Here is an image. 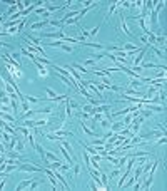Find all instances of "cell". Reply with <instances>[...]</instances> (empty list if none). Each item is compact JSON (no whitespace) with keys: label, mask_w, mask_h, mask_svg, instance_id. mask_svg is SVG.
I'll use <instances>...</instances> for the list:
<instances>
[{"label":"cell","mask_w":167,"mask_h":191,"mask_svg":"<svg viewBox=\"0 0 167 191\" xmlns=\"http://www.w3.org/2000/svg\"><path fill=\"white\" fill-rule=\"evenodd\" d=\"M80 127H82V131L87 134L89 137H94V136H95V133H94V131L87 126V123H85V121H82V119H80Z\"/></svg>","instance_id":"cell-8"},{"label":"cell","mask_w":167,"mask_h":191,"mask_svg":"<svg viewBox=\"0 0 167 191\" xmlns=\"http://www.w3.org/2000/svg\"><path fill=\"white\" fill-rule=\"evenodd\" d=\"M5 84H7V82H5V81L2 79V76H0V89H5Z\"/></svg>","instance_id":"cell-48"},{"label":"cell","mask_w":167,"mask_h":191,"mask_svg":"<svg viewBox=\"0 0 167 191\" xmlns=\"http://www.w3.org/2000/svg\"><path fill=\"white\" fill-rule=\"evenodd\" d=\"M49 124V121L45 119V117H40V119H37L35 121V127H40V126H47Z\"/></svg>","instance_id":"cell-28"},{"label":"cell","mask_w":167,"mask_h":191,"mask_svg":"<svg viewBox=\"0 0 167 191\" xmlns=\"http://www.w3.org/2000/svg\"><path fill=\"white\" fill-rule=\"evenodd\" d=\"M140 86H142L140 81H137V79H130V87H132V89H137V87H140Z\"/></svg>","instance_id":"cell-31"},{"label":"cell","mask_w":167,"mask_h":191,"mask_svg":"<svg viewBox=\"0 0 167 191\" xmlns=\"http://www.w3.org/2000/svg\"><path fill=\"white\" fill-rule=\"evenodd\" d=\"M70 169V164H60V168H59V171L62 173H67Z\"/></svg>","instance_id":"cell-42"},{"label":"cell","mask_w":167,"mask_h":191,"mask_svg":"<svg viewBox=\"0 0 167 191\" xmlns=\"http://www.w3.org/2000/svg\"><path fill=\"white\" fill-rule=\"evenodd\" d=\"M25 101L32 102V104H37V102H44L45 99H39V97H34V96H25Z\"/></svg>","instance_id":"cell-21"},{"label":"cell","mask_w":167,"mask_h":191,"mask_svg":"<svg viewBox=\"0 0 167 191\" xmlns=\"http://www.w3.org/2000/svg\"><path fill=\"white\" fill-rule=\"evenodd\" d=\"M80 111H84V112H87V114H90V116L95 114V111H94V106H90V104L82 106V107H80Z\"/></svg>","instance_id":"cell-19"},{"label":"cell","mask_w":167,"mask_h":191,"mask_svg":"<svg viewBox=\"0 0 167 191\" xmlns=\"http://www.w3.org/2000/svg\"><path fill=\"white\" fill-rule=\"evenodd\" d=\"M45 92H47V96H49V99H54V97H55V92H54V91H52V89H49V87H47V89H45Z\"/></svg>","instance_id":"cell-43"},{"label":"cell","mask_w":167,"mask_h":191,"mask_svg":"<svg viewBox=\"0 0 167 191\" xmlns=\"http://www.w3.org/2000/svg\"><path fill=\"white\" fill-rule=\"evenodd\" d=\"M40 37L44 39H52V40H62L64 42V32L62 30H55V32H44V34H40Z\"/></svg>","instance_id":"cell-2"},{"label":"cell","mask_w":167,"mask_h":191,"mask_svg":"<svg viewBox=\"0 0 167 191\" xmlns=\"http://www.w3.org/2000/svg\"><path fill=\"white\" fill-rule=\"evenodd\" d=\"M124 94L134 96V97H139V96H142V94H140V92L137 91V89H132V87H129V89H124Z\"/></svg>","instance_id":"cell-18"},{"label":"cell","mask_w":167,"mask_h":191,"mask_svg":"<svg viewBox=\"0 0 167 191\" xmlns=\"http://www.w3.org/2000/svg\"><path fill=\"white\" fill-rule=\"evenodd\" d=\"M23 148H25V146H23V143H22V139H19V141H17V144H15V151L23 153Z\"/></svg>","instance_id":"cell-33"},{"label":"cell","mask_w":167,"mask_h":191,"mask_svg":"<svg viewBox=\"0 0 167 191\" xmlns=\"http://www.w3.org/2000/svg\"><path fill=\"white\" fill-rule=\"evenodd\" d=\"M156 44H160L162 50L166 52V37H164V35H157V37H156Z\"/></svg>","instance_id":"cell-22"},{"label":"cell","mask_w":167,"mask_h":191,"mask_svg":"<svg viewBox=\"0 0 167 191\" xmlns=\"http://www.w3.org/2000/svg\"><path fill=\"white\" fill-rule=\"evenodd\" d=\"M140 40H142L144 44H147V45H149V42H147V37H146V35H140Z\"/></svg>","instance_id":"cell-50"},{"label":"cell","mask_w":167,"mask_h":191,"mask_svg":"<svg viewBox=\"0 0 167 191\" xmlns=\"http://www.w3.org/2000/svg\"><path fill=\"white\" fill-rule=\"evenodd\" d=\"M67 99V94H62V96H55L52 101H55V102H62V101H65Z\"/></svg>","instance_id":"cell-36"},{"label":"cell","mask_w":167,"mask_h":191,"mask_svg":"<svg viewBox=\"0 0 167 191\" xmlns=\"http://www.w3.org/2000/svg\"><path fill=\"white\" fill-rule=\"evenodd\" d=\"M122 127H125V124H124V123H120V121H112V124H110V131L117 133V131H120Z\"/></svg>","instance_id":"cell-12"},{"label":"cell","mask_w":167,"mask_h":191,"mask_svg":"<svg viewBox=\"0 0 167 191\" xmlns=\"http://www.w3.org/2000/svg\"><path fill=\"white\" fill-rule=\"evenodd\" d=\"M15 129H17V133H19V134H22V136H27V137H29L30 133H32V129H30V127H25V126H17Z\"/></svg>","instance_id":"cell-13"},{"label":"cell","mask_w":167,"mask_h":191,"mask_svg":"<svg viewBox=\"0 0 167 191\" xmlns=\"http://www.w3.org/2000/svg\"><path fill=\"white\" fill-rule=\"evenodd\" d=\"M35 114H39V116H49V114H52V107H44V109H39V111H35Z\"/></svg>","instance_id":"cell-23"},{"label":"cell","mask_w":167,"mask_h":191,"mask_svg":"<svg viewBox=\"0 0 167 191\" xmlns=\"http://www.w3.org/2000/svg\"><path fill=\"white\" fill-rule=\"evenodd\" d=\"M5 91H7V94H17V92H15V89H13V87L10 86L9 82L5 84Z\"/></svg>","instance_id":"cell-37"},{"label":"cell","mask_w":167,"mask_h":191,"mask_svg":"<svg viewBox=\"0 0 167 191\" xmlns=\"http://www.w3.org/2000/svg\"><path fill=\"white\" fill-rule=\"evenodd\" d=\"M122 50H125V52H140V50H142V49L140 47H137V45H134V44H124V45H122Z\"/></svg>","instance_id":"cell-10"},{"label":"cell","mask_w":167,"mask_h":191,"mask_svg":"<svg viewBox=\"0 0 167 191\" xmlns=\"http://www.w3.org/2000/svg\"><path fill=\"white\" fill-rule=\"evenodd\" d=\"M34 12H35L37 15H44V14L47 12V9H45V7H37V9L34 10Z\"/></svg>","instance_id":"cell-38"},{"label":"cell","mask_w":167,"mask_h":191,"mask_svg":"<svg viewBox=\"0 0 167 191\" xmlns=\"http://www.w3.org/2000/svg\"><path fill=\"white\" fill-rule=\"evenodd\" d=\"M5 153H7V148H5V144L0 141V154H2V156H5Z\"/></svg>","instance_id":"cell-44"},{"label":"cell","mask_w":167,"mask_h":191,"mask_svg":"<svg viewBox=\"0 0 167 191\" xmlns=\"http://www.w3.org/2000/svg\"><path fill=\"white\" fill-rule=\"evenodd\" d=\"M52 171H54V174H55L57 181H60V183H62V186H64V188H67V190H69V183L65 181V178L62 176V173H60L59 169H52Z\"/></svg>","instance_id":"cell-6"},{"label":"cell","mask_w":167,"mask_h":191,"mask_svg":"<svg viewBox=\"0 0 167 191\" xmlns=\"http://www.w3.org/2000/svg\"><path fill=\"white\" fill-rule=\"evenodd\" d=\"M3 186H5V181H0V190H3Z\"/></svg>","instance_id":"cell-51"},{"label":"cell","mask_w":167,"mask_h":191,"mask_svg":"<svg viewBox=\"0 0 167 191\" xmlns=\"http://www.w3.org/2000/svg\"><path fill=\"white\" fill-rule=\"evenodd\" d=\"M144 107L152 111V112H164V106L160 104H144Z\"/></svg>","instance_id":"cell-5"},{"label":"cell","mask_w":167,"mask_h":191,"mask_svg":"<svg viewBox=\"0 0 167 191\" xmlns=\"http://www.w3.org/2000/svg\"><path fill=\"white\" fill-rule=\"evenodd\" d=\"M45 25H49V20H42V22H35V24H32V25H30V30H40V29H44Z\"/></svg>","instance_id":"cell-11"},{"label":"cell","mask_w":167,"mask_h":191,"mask_svg":"<svg viewBox=\"0 0 167 191\" xmlns=\"http://www.w3.org/2000/svg\"><path fill=\"white\" fill-rule=\"evenodd\" d=\"M79 20H80V15H75V17H72V19L65 20V22H64V25H67V27H69V25H77V24H79Z\"/></svg>","instance_id":"cell-17"},{"label":"cell","mask_w":167,"mask_h":191,"mask_svg":"<svg viewBox=\"0 0 167 191\" xmlns=\"http://www.w3.org/2000/svg\"><path fill=\"white\" fill-rule=\"evenodd\" d=\"M34 64L37 66V70H39V76H40V77H47V76H49V69H47L45 66H42V64H39L37 60H35Z\"/></svg>","instance_id":"cell-7"},{"label":"cell","mask_w":167,"mask_h":191,"mask_svg":"<svg viewBox=\"0 0 167 191\" xmlns=\"http://www.w3.org/2000/svg\"><path fill=\"white\" fill-rule=\"evenodd\" d=\"M80 174V163H75V166H74V178H77Z\"/></svg>","instance_id":"cell-35"},{"label":"cell","mask_w":167,"mask_h":191,"mask_svg":"<svg viewBox=\"0 0 167 191\" xmlns=\"http://www.w3.org/2000/svg\"><path fill=\"white\" fill-rule=\"evenodd\" d=\"M39 186H42V183L37 181V179H32V181H30V184L27 186V190H30V191H32V190H37Z\"/></svg>","instance_id":"cell-24"},{"label":"cell","mask_w":167,"mask_h":191,"mask_svg":"<svg viewBox=\"0 0 167 191\" xmlns=\"http://www.w3.org/2000/svg\"><path fill=\"white\" fill-rule=\"evenodd\" d=\"M117 176H120V168H115L114 171L110 173V179H115Z\"/></svg>","instance_id":"cell-34"},{"label":"cell","mask_w":167,"mask_h":191,"mask_svg":"<svg viewBox=\"0 0 167 191\" xmlns=\"http://www.w3.org/2000/svg\"><path fill=\"white\" fill-rule=\"evenodd\" d=\"M152 50H154V54L159 56L160 59H166V52H164L162 49H157V47H154V45H152Z\"/></svg>","instance_id":"cell-26"},{"label":"cell","mask_w":167,"mask_h":191,"mask_svg":"<svg viewBox=\"0 0 167 191\" xmlns=\"http://www.w3.org/2000/svg\"><path fill=\"white\" fill-rule=\"evenodd\" d=\"M92 144H94V146H104V144H105V139H104V137H102V139H94Z\"/></svg>","instance_id":"cell-39"},{"label":"cell","mask_w":167,"mask_h":191,"mask_svg":"<svg viewBox=\"0 0 167 191\" xmlns=\"http://www.w3.org/2000/svg\"><path fill=\"white\" fill-rule=\"evenodd\" d=\"M117 9H119V7H117V2H114V3L110 5V9H109V12H107V19H109V17H110V15H112V14H114V12H115Z\"/></svg>","instance_id":"cell-32"},{"label":"cell","mask_w":167,"mask_h":191,"mask_svg":"<svg viewBox=\"0 0 167 191\" xmlns=\"http://www.w3.org/2000/svg\"><path fill=\"white\" fill-rule=\"evenodd\" d=\"M97 64V60H94V59H85L84 62H82V66L84 67H94Z\"/></svg>","instance_id":"cell-27"},{"label":"cell","mask_w":167,"mask_h":191,"mask_svg":"<svg viewBox=\"0 0 167 191\" xmlns=\"http://www.w3.org/2000/svg\"><path fill=\"white\" fill-rule=\"evenodd\" d=\"M100 82H104V84H112V79H110V77H100Z\"/></svg>","instance_id":"cell-45"},{"label":"cell","mask_w":167,"mask_h":191,"mask_svg":"<svg viewBox=\"0 0 167 191\" xmlns=\"http://www.w3.org/2000/svg\"><path fill=\"white\" fill-rule=\"evenodd\" d=\"M54 133L57 134L60 139H65V137H69V136H74L70 131H64V129H57V131H54Z\"/></svg>","instance_id":"cell-15"},{"label":"cell","mask_w":167,"mask_h":191,"mask_svg":"<svg viewBox=\"0 0 167 191\" xmlns=\"http://www.w3.org/2000/svg\"><path fill=\"white\" fill-rule=\"evenodd\" d=\"M84 161H85V166H90V154L87 153V151H85V153H84Z\"/></svg>","instance_id":"cell-40"},{"label":"cell","mask_w":167,"mask_h":191,"mask_svg":"<svg viewBox=\"0 0 167 191\" xmlns=\"http://www.w3.org/2000/svg\"><path fill=\"white\" fill-rule=\"evenodd\" d=\"M7 96V91L5 89H0V97H5Z\"/></svg>","instance_id":"cell-49"},{"label":"cell","mask_w":167,"mask_h":191,"mask_svg":"<svg viewBox=\"0 0 167 191\" xmlns=\"http://www.w3.org/2000/svg\"><path fill=\"white\" fill-rule=\"evenodd\" d=\"M44 173L49 176V181L52 183V186H54V190H59V183H57V178H55V174L54 171L50 169V168H44Z\"/></svg>","instance_id":"cell-4"},{"label":"cell","mask_w":167,"mask_h":191,"mask_svg":"<svg viewBox=\"0 0 167 191\" xmlns=\"http://www.w3.org/2000/svg\"><path fill=\"white\" fill-rule=\"evenodd\" d=\"M72 67H74V69H79L80 72H84V74H85V72H89L87 67H84L82 64H77V62H75V64H72Z\"/></svg>","instance_id":"cell-29"},{"label":"cell","mask_w":167,"mask_h":191,"mask_svg":"<svg viewBox=\"0 0 167 191\" xmlns=\"http://www.w3.org/2000/svg\"><path fill=\"white\" fill-rule=\"evenodd\" d=\"M17 169H19V171H27V173H42V171H44V168H39V166L30 164V163H23V164H20Z\"/></svg>","instance_id":"cell-1"},{"label":"cell","mask_w":167,"mask_h":191,"mask_svg":"<svg viewBox=\"0 0 167 191\" xmlns=\"http://www.w3.org/2000/svg\"><path fill=\"white\" fill-rule=\"evenodd\" d=\"M166 141H167L166 136H160V137L157 139V144H166Z\"/></svg>","instance_id":"cell-47"},{"label":"cell","mask_w":167,"mask_h":191,"mask_svg":"<svg viewBox=\"0 0 167 191\" xmlns=\"http://www.w3.org/2000/svg\"><path fill=\"white\" fill-rule=\"evenodd\" d=\"M120 25H122V32L129 35V37H134V34L130 32V29L127 27V22H125V17H120Z\"/></svg>","instance_id":"cell-9"},{"label":"cell","mask_w":167,"mask_h":191,"mask_svg":"<svg viewBox=\"0 0 167 191\" xmlns=\"http://www.w3.org/2000/svg\"><path fill=\"white\" fill-rule=\"evenodd\" d=\"M99 29H100V25H97L95 29L90 30V37H95V35H97V32H99Z\"/></svg>","instance_id":"cell-46"},{"label":"cell","mask_w":167,"mask_h":191,"mask_svg":"<svg viewBox=\"0 0 167 191\" xmlns=\"http://www.w3.org/2000/svg\"><path fill=\"white\" fill-rule=\"evenodd\" d=\"M159 163H160V159H156V161L152 163V166H150V169H149V178H147V181L144 183V188H150V184H152V179H154V173H156V169H157V166H159Z\"/></svg>","instance_id":"cell-3"},{"label":"cell","mask_w":167,"mask_h":191,"mask_svg":"<svg viewBox=\"0 0 167 191\" xmlns=\"http://www.w3.org/2000/svg\"><path fill=\"white\" fill-rule=\"evenodd\" d=\"M130 171H132V169H127L124 174H120V179H119V183H117V188H122V184L125 183V179L130 176Z\"/></svg>","instance_id":"cell-14"},{"label":"cell","mask_w":167,"mask_h":191,"mask_svg":"<svg viewBox=\"0 0 167 191\" xmlns=\"http://www.w3.org/2000/svg\"><path fill=\"white\" fill-rule=\"evenodd\" d=\"M59 49H60V50H64V52H74V47L69 45V44H62Z\"/></svg>","instance_id":"cell-30"},{"label":"cell","mask_w":167,"mask_h":191,"mask_svg":"<svg viewBox=\"0 0 167 191\" xmlns=\"http://www.w3.org/2000/svg\"><path fill=\"white\" fill-rule=\"evenodd\" d=\"M134 183H135V178H134V176H130V179H129L127 183H124V184H122V186H125V188H130V186H132V184H134Z\"/></svg>","instance_id":"cell-41"},{"label":"cell","mask_w":167,"mask_h":191,"mask_svg":"<svg viewBox=\"0 0 167 191\" xmlns=\"http://www.w3.org/2000/svg\"><path fill=\"white\" fill-rule=\"evenodd\" d=\"M32 179H34V178H29V179H23V181H20L19 184L15 186V190H17V191H22V190H23V188H27V186H29V184H30V181H32Z\"/></svg>","instance_id":"cell-16"},{"label":"cell","mask_w":167,"mask_h":191,"mask_svg":"<svg viewBox=\"0 0 167 191\" xmlns=\"http://www.w3.org/2000/svg\"><path fill=\"white\" fill-rule=\"evenodd\" d=\"M99 123H100V126H102L104 129H110V124H112V121H110V119H107L105 116H104V117H102Z\"/></svg>","instance_id":"cell-20"},{"label":"cell","mask_w":167,"mask_h":191,"mask_svg":"<svg viewBox=\"0 0 167 191\" xmlns=\"http://www.w3.org/2000/svg\"><path fill=\"white\" fill-rule=\"evenodd\" d=\"M130 9H135V10H142V9H144V2H142V0H137V2H134V3L130 5Z\"/></svg>","instance_id":"cell-25"}]
</instances>
